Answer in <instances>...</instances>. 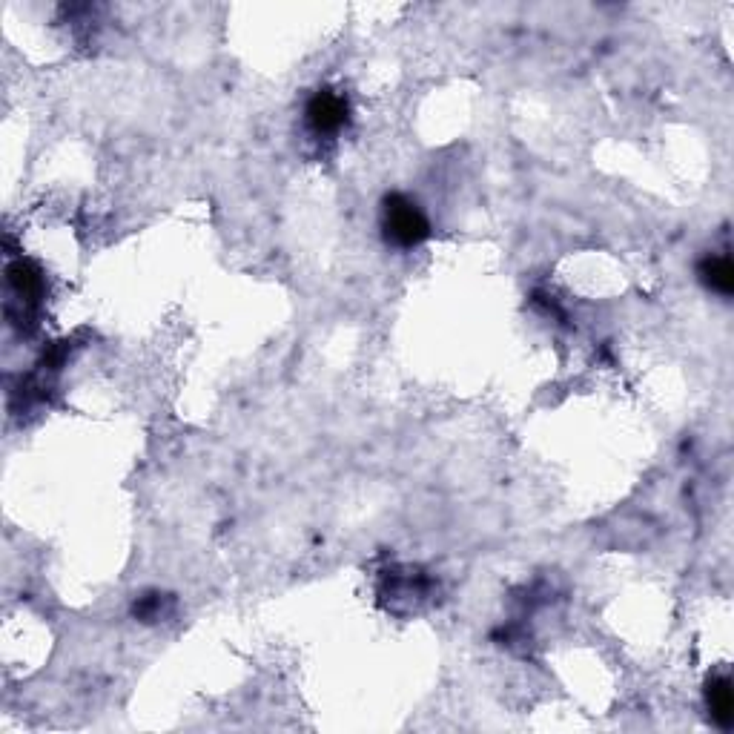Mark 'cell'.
<instances>
[{"label":"cell","instance_id":"4","mask_svg":"<svg viewBox=\"0 0 734 734\" xmlns=\"http://www.w3.org/2000/svg\"><path fill=\"white\" fill-rule=\"evenodd\" d=\"M706 706L712 720L720 729H732L734 726V694L729 674H714L706 683Z\"/></svg>","mask_w":734,"mask_h":734},{"label":"cell","instance_id":"1","mask_svg":"<svg viewBox=\"0 0 734 734\" xmlns=\"http://www.w3.org/2000/svg\"><path fill=\"white\" fill-rule=\"evenodd\" d=\"M382 236L399 250H411V247H419L422 241H428L431 221L408 195L393 193L382 201Z\"/></svg>","mask_w":734,"mask_h":734},{"label":"cell","instance_id":"5","mask_svg":"<svg viewBox=\"0 0 734 734\" xmlns=\"http://www.w3.org/2000/svg\"><path fill=\"white\" fill-rule=\"evenodd\" d=\"M697 276L717 296L729 299L734 293V267L726 256H706L697 267Z\"/></svg>","mask_w":734,"mask_h":734},{"label":"cell","instance_id":"6","mask_svg":"<svg viewBox=\"0 0 734 734\" xmlns=\"http://www.w3.org/2000/svg\"><path fill=\"white\" fill-rule=\"evenodd\" d=\"M167 603H170V597H164V594H144L135 600V617L144 623H155L167 614Z\"/></svg>","mask_w":734,"mask_h":734},{"label":"cell","instance_id":"3","mask_svg":"<svg viewBox=\"0 0 734 734\" xmlns=\"http://www.w3.org/2000/svg\"><path fill=\"white\" fill-rule=\"evenodd\" d=\"M6 279H9V287L12 293L21 299V302H35L41 293H44V273L38 264L26 259H15L9 261L6 267Z\"/></svg>","mask_w":734,"mask_h":734},{"label":"cell","instance_id":"2","mask_svg":"<svg viewBox=\"0 0 734 734\" xmlns=\"http://www.w3.org/2000/svg\"><path fill=\"white\" fill-rule=\"evenodd\" d=\"M304 118L316 135H339L350 124V101L345 92L324 87L310 95Z\"/></svg>","mask_w":734,"mask_h":734}]
</instances>
